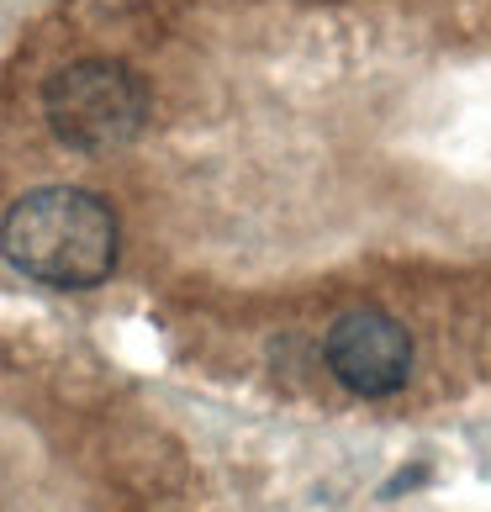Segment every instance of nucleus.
Segmentation results:
<instances>
[{
    "instance_id": "2",
    "label": "nucleus",
    "mask_w": 491,
    "mask_h": 512,
    "mask_svg": "<svg viewBox=\"0 0 491 512\" xmlns=\"http://www.w3.org/2000/svg\"><path fill=\"white\" fill-rule=\"evenodd\" d=\"M48 122L59 143L80 148V154H106L143 132L148 90L117 59H80L48 80Z\"/></svg>"
},
{
    "instance_id": "3",
    "label": "nucleus",
    "mask_w": 491,
    "mask_h": 512,
    "mask_svg": "<svg viewBox=\"0 0 491 512\" xmlns=\"http://www.w3.org/2000/svg\"><path fill=\"white\" fill-rule=\"evenodd\" d=\"M328 370L354 396H391L412 375V338L381 307H354L328 328Z\"/></svg>"
},
{
    "instance_id": "1",
    "label": "nucleus",
    "mask_w": 491,
    "mask_h": 512,
    "mask_svg": "<svg viewBox=\"0 0 491 512\" xmlns=\"http://www.w3.org/2000/svg\"><path fill=\"white\" fill-rule=\"evenodd\" d=\"M0 254L43 286H101L117 264V212L101 196L74 191V185H43L6 212Z\"/></svg>"
}]
</instances>
